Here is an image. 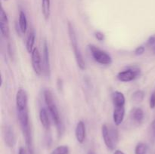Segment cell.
I'll return each mask as SVG.
<instances>
[{
	"mask_svg": "<svg viewBox=\"0 0 155 154\" xmlns=\"http://www.w3.org/2000/svg\"><path fill=\"white\" fill-rule=\"evenodd\" d=\"M44 99H45V104H46L47 107H48V112H49L51 117L52 119L53 122L57 126L58 130V133L61 132L63 131L62 128V122L61 119L60 115H59V112L58 110L57 106L54 102V98H53L52 94L49 90H45L44 91Z\"/></svg>",
	"mask_w": 155,
	"mask_h": 154,
	"instance_id": "obj_1",
	"label": "cell"
},
{
	"mask_svg": "<svg viewBox=\"0 0 155 154\" xmlns=\"http://www.w3.org/2000/svg\"><path fill=\"white\" fill-rule=\"evenodd\" d=\"M101 134L106 146L110 150L114 149L119 139L117 130L111 125L103 124L101 126Z\"/></svg>",
	"mask_w": 155,
	"mask_h": 154,
	"instance_id": "obj_2",
	"label": "cell"
},
{
	"mask_svg": "<svg viewBox=\"0 0 155 154\" xmlns=\"http://www.w3.org/2000/svg\"><path fill=\"white\" fill-rule=\"evenodd\" d=\"M91 54L97 63L101 65H110L112 63V58L110 54L105 51L100 49L98 47L94 45H89Z\"/></svg>",
	"mask_w": 155,
	"mask_h": 154,
	"instance_id": "obj_3",
	"label": "cell"
},
{
	"mask_svg": "<svg viewBox=\"0 0 155 154\" xmlns=\"http://www.w3.org/2000/svg\"><path fill=\"white\" fill-rule=\"evenodd\" d=\"M139 74H140V69L138 68H129V69L118 72L117 78L119 81L123 82H129L136 79L139 76Z\"/></svg>",
	"mask_w": 155,
	"mask_h": 154,
	"instance_id": "obj_4",
	"label": "cell"
},
{
	"mask_svg": "<svg viewBox=\"0 0 155 154\" xmlns=\"http://www.w3.org/2000/svg\"><path fill=\"white\" fill-rule=\"evenodd\" d=\"M31 62L35 73L37 75H41L42 72H43V66H42V58H41L40 54H39V51L37 48H34L32 51Z\"/></svg>",
	"mask_w": 155,
	"mask_h": 154,
	"instance_id": "obj_5",
	"label": "cell"
},
{
	"mask_svg": "<svg viewBox=\"0 0 155 154\" xmlns=\"http://www.w3.org/2000/svg\"><path fill=\"white\" fill-rule=\"evenodd\" d=\"M16 107L17 111H21L28 109V96H27V91L24 89H19L17 91L16 98Z\"/></svg>",
	"mask_w": 155,
	"mask_h": 154,
	"instance_id": "obj_6",
	"label": "cell"
},
{
	"mask_svg": "<svg viewBox=\"0 0 155 154\" xmlns=\"http://www.w3.org/2000/svg\"><path fill=\"white\" fill-rule=\"evenodd\" d=\"M3 138L5 143L8 147H13L16 143V137L13 128L11 126H5L3 128Z\"/></svg>",
	"mask_w": 155,
	"mask_h": 154,
	"instance_id": "obj_7",
	"label": "cell"
},
{
	"mask_svg": "<svg viewBox=\"0 0 155 154\" xmlns=\"http://www.w3.org/2000/svg\"><path fill=\"white\" fill-rule=\"evenodd\" d=\"M0 30H1L2 35L5 38L8 39L9 37L10 32H9L8 18L3 8H2L1 11H0Z\"/></svg>",
	"mask_w": 155,
	"mask_h": 154,
	"instance_id": "obj_8",
	"label": "cell"
},
{
	"mask_svg": "<svg viewBox=\"0 0 155 154\" xmlns=\"http://www.w3.org/2000/svg\"><path fill=\"white\" fill-rule=\"evenodd\" d=\"M42 66H43V72L45 76H49L51 68H50L49 52H48V44L46 41L44 42L43 45V57H42Z\"/></svg>",
	"mask_w": 155,
	"mask_h": 154,
	"instance_id": "obj_9",
	"label": "cell"
},
{
	"mask_svg": "<svg viewBox=\"0 0 155 154\" xmlns=\"http://www.w3.org/2000/svg\"><path fill=\"white\" fill-rule=\"evenodd\" d=\"M75 136L77 141L80 143H83L86 140V125L83 121H80L77 123L75 129Z\"/></svg>",
	"mask_w": 155,
	"mask_h": 154,
	"instance_id": "obj_10",
	"label": "cell"
},
{
	"mask_svg": "<svg viewBox=\"0 0 155 154\" xmlns=\"http://www.w3.org/2000/svg\"><path fill=\"white\" fill-rule=\"evenodd\" d=\"M17 112H18V120H19L20 125H21L22 131H24V130L30 128V125H29L28 109L24 110H21V111H17Z\"/></svg>",
	"mask_w": 155,
	"mask_h": 154,
	"instance_id": "obj_11",
	"label": "cell"
},
{
	"mask_svg": "<svg viewBox=\"0 0 155 154\" xmlns=\"http://www.w3.org/2000/svg\"><path fill=\"white\" fill-rule=\"evenodd\" d=\"M125 116V107H114L113 112V119L115 125L118 126L123 122Z\"/></svg>",
	"mask_w": 155,
	"mask_h": 154,
	"instance_id": "obj_12",
	"label": "cell"
},
{
	"mask_svg": "<svg viewBox=\"0 0 155 154\" xmlns=\"http://www.w3.org/2000/svg\"><path fill=\"white\" fill-rule=\"evenodd\" d=\"M111 99L114 107H125V96L122 92L118 91H114L111 95Z\"/></svg>",
	"mask_w": 155,
	"mask_h": 154,
	"instance_id": "obj_13",
	"label": "cell"
},
{
	"mask_svg": "<svg viewBox=\"0 0 155 154\" xmlns=\"http://www.w3.org/2000/svg\"><path fill=\"white\" fill-rule=\"evenodd\" d=\"M73 49H74V55H75L76 60H77V65H78L79 68L82 70L86 69V64H85L84 59H83V54H82L81 51H80V48H79L78 45H76V46L72 47Z\"/></svg>",
	"mask_w": 155,
	"mask_h": 154,
	"instance_id": "obj_14",
	"label": "cell"
},
{
	"mask_svg": "<svg viewBox=\"0 0 155 154\" xmlns=\"http://www.w3.org/2000/svg\"><path fill=\"white\" fill-rule=\"evenodd\" d=\"M39 119H40L41 124L44 127V128L46 130L49 129L51 122H50L48 111L45 108H42L39 111Z\"/></svg>",
	"mask_w": 155,
	"mask_h": 154,
	"instance_id": "obj_15",
	"label": "cell"
},
{
	"mask_svg": "<svg viewBox=\"0 0 155 154\" xmlns=\"http://www.w3.org/2000/svg\"><path fill=\"white\" fill-rule=\"evenodd\" d=\"M35 39H36V35H35V32L33 30L30 32L27 37V42H26V48H27V51L29 53H32L33 50V46H34L35 43Z\"/></svg>",
	"mask_w": 155,
	"mask_h": 154,
	"instance_id": "obj_16",
	"label": "cell"
},
{
	"mask_svg": "<svg viewBox=\"0 0 155 154\" xmlns=\"http://www.w3.org/2000/svg\"><path fill=\"white\" fill-rule=\"evenodd\" d=\"M42 12L45 20H48L51 13V2L50 0H42Z\"/></svg>",
	"mask_w": 155,
	"mask_h": 154,
	"instance_id": "obj_17",
	"label": "cell"
},
{
	"mask_svg": "<svg viewBox=\"0 0 155 154\" xmlns=\"http://www.w3.org/2000/svg\"><path fill=\"white\" fill-rule=\"evenodd\" d=\"M144 116H145V113H144V111L142 110V109L135 108L133 110L132 117H133V119L135 122H138V123H140L143 120Z\"/></svg>",
	"mask_w": 155,
	"mask_h": 154,
	"instance_id": "obj_18",
	"label": "cell"
},
{
	"mask_svg": "<svg viewBox=\"0 0 155 154\" xmlns=\"http://www.w3.org/2000/svg\"><path fill=\"white\" fill-rule=\"evenodd\" d=\"M19 27L21 33H25L27 29V19L25 13L22 11L19 14Z\"/></svg>",
	"mask_w": 155,
	"mask_h": 154,
	"instance_id": "obj_19",
	"label": "cell"
},
{
	"mask_svg": "<svg viewBox=\"0 0 155 154\" xmlns=\"http://www.w3.org/2000/svg\"><path fill=\"white\" fill-rule=\"evenodd\" d=\"M50 154H69V148L66 145L57 146Z\"/></svg>",
	"mask_w": 155,
	"mask_h": 154,
	"instance_id": "obj_20",
	"label": "cell"
},
{
	"mask_svg": "<svg viewBox=\"0 0 155 154\" xmlns=\"http://www.w3.org/2000/svg\"><path fill=\"white\" fill-rule=\"evenodd\" d=\"M145 98V92L142 90H137L133 94V100L135 102H142Z\"/></svg>",
	"mask_w": 155,
	"mask_h": 154,
	"instance_id": "obj_21",
	"label": "cell"
},
{
	"mask_svg": "<svg viewBox=\"0 0 155 154\" xmlns=\"http://www.w3.org/2000/svg\"><path fill=\"white\" fill-rule=\"evenodd\" d=\"M147 149H148L147 145L141 142L136 145L135 148V154H146Z\"/></svg>",
	"mask_w": 155,
	"mask_h": 154,
	"instance_id": "obj_22",
	"label": "cell"
},
{
	"mask_svg": "<svg viewBox=\"0 0 155 154\" xmlns=\"http://www.w3.org/2000/svg\"><path fill=\"white\" fill-rule=\"evenodd\" d=\"M150 139L152 143L155 142V119L151 122L150 127Z\"/></svg>",
	"mask_w": 155,
	"mask_h": 154,
	"instance_id": "obj_23",
	"label": "cell"
},
{
	"mask_svg": "<svg viewBox=\"0 0 155 154\" xmlns=\"http://www.w3.org/2000/svg\"><path fill=\"white\" fill-rule=\"evenodd\" d=\"M145 47L141 45V46L137 47V48H136V50H135V54L137 56L142 55V54H143L144 53H145Z\"/></svg>",
	"mask_w": 155,
	"mask_h": 154,
	"instance_id": "obj_24",
	"label": "cell"
},
{
	"mask_svg": "<svg viewBox=\"0 0 155 154\" xmlns=\"http://www.w3.org/2000/svg\"><path fill=\"white\" fill-rule=\"evenodd\" d=\"M149 105L151 109H154L155 108V91L151 93V98H150V101H149Z\"/></svg>",
	"mask_w": 155,
	"mask_h": 154,
	"instance_id": "obj_25",
	"label": "cell"
},
{
	"mask_svg": "<svg viewBox=\"0 0 155 154\" xmlns=\"http://www.w3.org/2000/svg\"><path fill=\"white\" fill-rule=\"evenodd\" d=\"M95 36L98 41H100V42H101V41H103L104 39V35L102 33H101V32H99V31L95 32Z\"/></svg>",
	"mask_w": 155,
	"mask_h": 154,
	"instance_id": "obj_26",
	"label": "cell"
},
{
	"mask_svg": "<svg viewBox=\"0 0 155 154\" xmlns=\"http://www.w3.org/2000/svg\"><path fill=\"white\" fill-rule=\"evenodd\" d=\"M147 45H150V46L155 45V36H151V37L149 38L148 42H147Z\"/></svg>",
	"mask_w": 155,
	"mask_h": 154,
	"instance_id": "obj_27",
	"label": "cell"
},
{
	"mask_svg": "<svg viewBox=\"0 0 155 154\" xmlns=\"http://www.w3.org/2000/svg\"><path fill=\"white\" fill-rule=\"evenodd\" d=\"M18 154H27L25 149L24 147H20L19 151H18Z\"/></svg>",
	"mask_w": 155,
	"mask_h": 154,
	"instance_id": "obj_28",
	"label": "cell"
},
{
	"mask_svg": "<svg viewBox=\"0 0 155 154\" xmlns=\"http://www.w3.org/2000/svg\"><path fill=\"white\" fill-rule=\"evenodd\" d=\"M114 154H124V152H123V151L117 149V150H115L114 153Z\"/></svg>",
	"mask_w": 155,
	"mask_h": 154,
	"instance_id": "obj_29",
	"label": "cell"
},
{
	"mask_svg": "<svg viewBox=\"0 0 155 154\" xmlns=\"http://www.w3.org/2000/svg\"><path fill=\"white\" fill-rule=\"evenodd\" d=\"M87 154H95V152H94L93 150H89V152H87Z\"/></svg>",
	"mask_w": 155,
	"mask_h": 154,
	"instance_id": "obj_30",
	"label": "cell"
},
{
	"mask_svg": "<svg viewBox=\"0 0 155 154\" xmlns=\"http://www.w3.org/2000/svg\"><path fill=\"white\" fill-rule=\"evenodd\" d=\"M153 51H154V53L155 54V45L154 46V48H153Z\"/></svg>",
	"mask_w": 155,
	"mask_h": 154,
	"instance_id": "obj_31",
	"label": "cell"
},
{
	"mask_svg": "<svg viewBox=\"0 0 155 154\" xmlns=\"http://www.w3.org/2000/svg\"><path fill=\"white\" fill-rule=\"evenodd\" d=\"M5 1H7V0H5Z\"/></svg>",
	"mask_w": 155,
	"mask_h": 154,
	"instance_id": "obj_32",
	"label": "cell"
}]
</instances>
